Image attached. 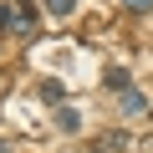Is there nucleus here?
Returning a JSON list of instances; mask_svg holds the SVG:
<instances>
[{
    "label": "nucleus",
    "mask_w": 153,
    "mask_h": 153,
    "mask_svg": "<svg viewBox=\"0 0 153 153\" xmlns=\"http://www.w3.org/2000/svg\"><path fill=\"white\" fill-rule=\"evenodd\" d=\"M36 92H41L46 102H61V97H66V87L56 82V76H41V82H36Z\"/></svg>",
    "instance_id": "f03ea898"
},
{
    "label": "nucleus",
    "mask_w": 153,
    "mask_h": 153,
    "mask_svg": "<svg viewBox=\"0 0 153 153\" xmlns=\"http://www.w3.org/2000/svg\"><path fill=\"white\" fill-rule=\"evenodd\" d=\"M16 5H21V10H16V21H21V31H31V26H36V16L46 10V5H36V0H16Z\"/></svg>",
    "instance_id": "f257e3e1"
},
{
    "label": "nucleus",
    "mask_w": 153,
    "mask_h": 153,
    "mask_svg": "<svg viewBox=\"0 0 153 153\" xmlns=\"http://www.w3.org/2000/svg\"><path fill=\"white\" fill-rule=\"evenodd\" d=\"M128 10H153V0H123Z\"/></svg>",
    "instance_id": "0eeeda50"
},
{
    "label": "nucleus",
    "mask_w": 153,
    "mask_h": 153,
    "mask_svg": "<svg viewBox=\"0 0 153 153\" xmlns=\"http://www.w3.org/2000/svg\"><path fill=\"white\" fill-rule=\"evenodd\" d=\"M97 153H128V133H107V138H97Z\"/></svg>",
    "instance_id": "7ed1b4c3"
},
{
    "label": "nucleus",
    "mask_w": 153,
    "mask_h": 153,
    "mask_svg": "<svg viewBox=\"0 0 153 153\" xmlns=\"http://www.w3.org/2000/svg\"><path fill=\"white\" fill-rule=\"evenodd\" d=\"M76 0H46V16H71Z\"/></svg>",
    "instance_id": "423d86ee"
},
{
    "label": "nucleus",
    "mask_w": 153,
    "mask_h": 153,
    "mask_svg": "<svg viewBox=\"0 0 153 153\" xmlns=\"http://www.w3.org/2000/svg\"><path fill=\"white\" fill-rule=\"evenodd\" d=\"M56 128H61V133H76V128H82L76 107H56Z\"/></svg>",
    "instance_id": "20e7f679"
},
{
    "label": "nucleus",
    "mask_w": 153,
    "mask_h": 153,
    "mask_svg": "<svg viewBox=\"0 0 153 153\" xmlns=\"http://www.w3.org/2000/svg\"><path fill=\"white\" fill-rule=\"evenodd\" d=\"M10 21H16V10H10V5H0V31H5Z\"/></svg>",
    "instance_id": "6e6552de"
},
{
    "label": "nucleus",
    "mask_w": 153,
    "mask_h": 153,
    "mask_svg": "<svg viewBox=\"0 0 153 153\" xmlns=\"http://www.w3.org/2000/svg\"><path fill=\"white\" fill-rule=\"evenodd\" d=\"M102 87H107V92H128V71H123V66H112V71L102 76Z\"/></svg>",
    "instance_id": "39448f33"
}]
</instances>
